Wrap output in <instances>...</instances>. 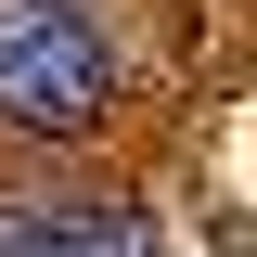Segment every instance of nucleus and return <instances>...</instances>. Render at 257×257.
I'll use <instances>...</instances> for the list:
<instances>
[{
    "instance_id": "1",
    "label": "nucleus",
    "mask_w": 257,
    "mask_h": 257,
    "mask_svg": "<svg viewBox=\"0 0 257 257\" xmlns=\"http://www.w3.org/2000/svg\"><path fill=\"white\" fill-rule=\"evenodd\" d=\"M116 103V52L77 0H0V128L26 142H90Z\"/></svg>"
},
{
    "instance_id": "2",
    "label": "nucleus",
    "mask_w": 257,
    "mask_h": 257,
    "mask_svg": "<svg viewBox=\"0 0 257 257\" xmlns=\"http://www.w3.org/2000/svg\"><path fill=\"white\" fill-rule=\"evenodd\" d=\"M0 257H155L128 206H0Z\"/></svg>"
}]
</instances>
